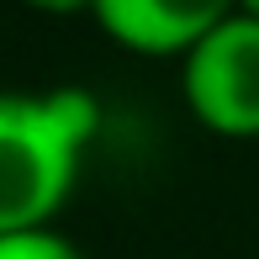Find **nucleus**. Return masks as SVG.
Returning <instances> with one entry per match:
<instances>
[{"instance_id":"obj_4","label":"nucleus","mask_w":259,"mask_h":259,"mask_svg":"<svg viewBox=\"0 0 259 259\" xmlns=\"http://www.w3.org/2000/svg\"><path fill=\"white\" fill-rule=\"evenodd\" d=\"M0 259H85V249L58 228H27L0 238Z\"/></svg>"},{"instance_id":"obj_5","label":"nucleus","mask_w":259,"mask_h":259,"mask_svg":"<svg viewBox=\"0 0 259 259\" xmlns=\"http://www.w3.org/2000/svg\"><path fill=\"white\" fill-rule=\"evenodd\" d=\"M21 6L37 11V16H90L96 0H21Z\"/></svg>"},{"instance_id":"obj_1","label":"nucleus","mask_w":259,"mask_h":259,"mask_svg":"<svg viewBox=\"0 0 259 259\" xmlns=\"http://www.w3.org/2000/svg\"><path fill=\"white\" fill-rule=\"evenodd\" d=\"M96 138L101 101L90 90H0V238L58 228Z\"/></svg>"},{"instance_id":"obj_3","label":"nucleus","mask_w":259,"mask_h":259,"mask_svg":"<svg viewBox=\"0 0 259 259\" xmlns=\"http://www.w3.org/2000/svg\"><path fill=\"white\" fill-rule=\"evenodd\" d=\"M238 11V0H96L90 21L138 58H185L211 27Z\"/></svg>"},{"instance_id":"obj_2","label":"nucleus","mask_w":259,"mask_h":259,"mask_svg":"<svg viewBox=\"0 0 259 259\" xmlns=\"http://www.w3.org/2000/svg\"><path fill=\"white\" fill-rule=\"evenodd\" d=\"M180 101L191 122L228 143L259 138V21L233 11L180 58Z\"/></svg>"},{"instance_id":"obj_6","label":"nucleus","mask_w":259,"mask_h":259,"mask_svg":"<svg viewBox=\"0 0 259 259\" xmlns=\"http://www.w3.org/2000/svg\"><path fill=\"white\" fill-rule=\"evenodd\" d=\"M238 11H243V16H254V21H259V0H238Z\"/></svg>"}]
</instances>
